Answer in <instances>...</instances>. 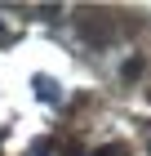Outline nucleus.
Here are the masks:
<instances>
[{"mask_svg": "<svg viewBox=\"0 0 151 156\" xmlns=\"http://www.w3.org/2000/svg\"><path fill=\"white\" fill-rule=\"evenodd\" d=\"M31 85H36V98H40V103H58V98H62V94H58V85L49 80V76H36Z\"/></svg>", "mask_w": 151, "mask_h": 156, "instance_id": "nucleus-1", "label": "nucleus"}, {"mask_svg": "<svg viewBox=\"0 0 151 156\" xmlns=\"http://www.w3.org/2000/svg\"><path fill=\"white\" fill-rule=\"evenodd\" d=\"M142 67H147L142 58H125V67H120V76H125V80H133V76H142Z\"/></svg>", "mask_w": 151, "mask_h": 156, "instance_id": "nucleus-2", "label": "nucleus"}, {"mask_svg": "<svg viewBox=\"0 0 151 156\" xmlns=\"http://www.w3.org/2000/svg\"><path fill=\"white\" fill-rule=\"evenodd\" d=\"M31 13H36V18H45V23H53V18H58V13H62V9H58V5H36V9H31Z\"/></svg>", "mask_w": 151, "mask_h": 156, "instance_id": "nucleus-3", "label": "nucleus"}, {"mask_svg": "<svg viewBox=\"0 0 151 156\" xmlns=\"http://www.w3.org/2000/svg\"><path fill=\"white\" fill-rule=\"evenodd\" d=\"M93 156H129V147L125 143H107V147H98Z\"/></svg>", "mask_w": 151, "mask_h": 156, "instance_id": "nucleus-4", "label": "nucleus"}, {"mask_svg": "<svg viewBox=\"0 0 151 156\" xmlns=\"http://www.w3.org/2000/svg\"><path fill=\"white\" fill-rule=\"evenodd\" d=\"M31 156H53V143H49V138H36V143H31Z\"/></svg>", "mask_w": 151, "mask_h": 156, "instance_id": "nucleus-5", "label": "nucleus"}, {"mask_svg": "<svg viewBox=\"0 0 151 156\" xmlns=\"http://www.w3.org/2000/svg\"><path fill=\"white\" fill-rule=\"evenodd\" d=\"M67 156H89V152H67Z\"/></svg>", "mask_w": 151, "mask_h": 156, "instance_id": "nucleus-6", "label": "nucleus"}, {"mask_svg": "<svg viewBox=\"0 0 151 156\" xmlns=\"http://www.w3.org/2000/svg\"><path fill=\"white\" fill-rule=\"evenodd\" d=\"M147 147H151V138H147Z\"/></svg>", "mask_w": 151, "mask_h": 156, "instance_id": "nucleus-7", "label": "nucleus"}, {"mask_svg": "<svg viewBox=\"0 0 151 156\" xmlns=\"http://www.w3.org/2000/svg\"><path fill=\"white\" fill-rule=\"evenodd\" d=\"M147 98H151V94H147Z\"/></svg>", "mask_w": 151, "mask_h": 156, "instance_id": "nucleus-8", "label": "nucleus"}]
</instances>
